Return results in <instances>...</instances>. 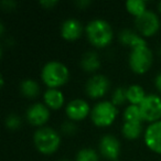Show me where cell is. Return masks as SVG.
I'll use <instances>...</instances> for the list:
<instances>
[{
  "label": "cell",
  "instance_id": "cell-12",
  "mask_svg": "<svg viewBox=\"0 0 161 161\" xmlns=\"http://www.w3.org/2000/svg\"><path fill=\"white\" fill-rule=\"evenodd\" d=\"M145 143L151 151L161 154V120L150 124L145 131Z\"/></svg>",
  "mask_w": 161,
  "mask_h": 161
},
{
  "label": "cell",
  "instance_id": "cell-28",
  "mask_svg": "<svg viewBox=\"0 0 161 161\" xmlns=\"http://www.w3.org/2000/svg\"><path fill=\"white\" fill-rule=\"evenodd\" d=\"M154 86H156L157 90L161 93V72L156 76V78H154Z\"/></svg>",
  "mask_w": 161,
  "mask_h": 161
},
{
  "label": "cell",
  "instance_id": "cell-11",
  "mask_svg": "<svg viewBox=\"0 0 161 161\" xmlns=\"http://www.w3.org/2000/svg\"><path fill=\"white\" fill-rule=\"evenodd\" d=\"M91 107L86 101L82 98H75L71 101L65 107V113L69 120L78 121L85 119L88 115H91Z\"/></svg>",
  "mask_w": 161,
  "mask_h": 161
},
{
  "label": "cell",
  "instance_id": "cell-5",
  "mask_svg": "<svg viewBox=\"0 0 161 161\" xmlns=\"http://www.w3.org/2000/svg\"><path fill=\"white\" fill-rule=\"evenodd\" d=\"M118 114L117 107L109 101L98 102L91 110V119L97 127H108L115 121Z\"/></svg>",
  "mask_w": 161,
  "mask_h": 161
},
{
  "label": "cell",
  "instance_id": "cell-24",
  "mask_svg": "<svg viewBox=\"0 0 161 161\" xmlns=\"http://www.w3.org/2000/svg\"><path fill=\"white\" fill-rule=\"evenodd\" d=\"M5 125L8 129H18L19 127L21 126V119L18 115L16 114H10L6 117V120H5Z\"/></svg>",
  "mask_w": 161,
  "mask_h": 161
},
{
  "label": "cell",
  "instance_id": "cell-4",
  "mask_svg": "<svg viewBox=\"0 0 161 161\" xmlns=\"http://www.w3.org/2000/svg\"><path fill=\"white\" fill-rule=\"evenodd\" d=\"M153 61V54L147 42L132 47L129 54V66L136 74H145L150 69Z\"/></svg>",
  "mask_w": 161,
  "mask_h": 161
},
{
  "label": "cell",
  "instance_id": "cell-19",
  "mask_svg": "<svg viewBox=\"0 0 161 161\" xmlns=\"http://www.w3.org/2000/svg\"><path fill=\"white\" fill-rule=\"evenodd\" d=\"M142 131V124L141 123H124L121 127V132L124 137L130 140L139 138Z\"/></svg>",
  "mask_w": 161,
  "mask_h": 161
},
{
  "label": "cell",
  "instance_id": "cell-7",
  "mask_svg": "<svg viewBox=\"0 0 161 161\" xmlns=\"http://www.w3.org/2000/svg\"><path fill=\"white\" fill-rule=\"evenodd\" d=\"M135 25L139 34L143 38H147L154 36L158 32V30L160 29V20L153 11L147 10L135 19Z\"/></svg>",
  "mask_w": 161,
  "mask_h": 161
},
{
  "label": "cell",
  "instance_id": "cell-16",
  "mask_svg": "<svg viewBox=\"0 0 161 161\" xmlns=\"http://www.w3.org/2000/svg\"><path fill=\"white\" fill-rule=\"evenodd\" d=\"M101 66V61H99V56L96 52L94 51H88L82 56L80 58V67L85 72L88 73H93V72L97 71Z\"/></svg>",
  "mask_w": 161,
  "mask_h": 161
},
{
  "label": "cell",
  "instance_id": "cell-30",
  "mask_svg": "<svg viewBox=\"0 0 161 161\" xmlns=\"http://www.w3.org/2000/svg\"><path fill=\"white\" fill-rule=\"evenodd\" d=\"M158 9H159V11L161 12V1L159 3V5H158Z\"/></svg>",
  "mask_w": 161,
  "mask_h": 161
},
{
  "label": "cell",
  "instance_id": "cell-14",
  "mask_svg": "<svg viewBox=\"0 0 161 161\" xmlns=\"http://www.w3.org/2000/svg\"><path fill=\"white\" fill-rule=\"evenodd\" d=\"M44 104L51 109H60L64 105V95L58 88H47L43 95Z\"/></svg>",
  "mask_w": 161,
  "mask_h": 161
},
{
  "label": "cell",
  "instance_id": "cell-10",
  "mask_svg": "<svg viewBox=\"0 0 161 161\" xmlns=\"http://www.w3.org/2000/svg\"><path fill=\"white\" fill-rule=\"evenodd\" d=\"M25 117L30 125L36 127H43L50 118V110L45 104L36 103L31 105L25 112Z\"/></svg>",
  "mask_w": 161,
  "mask_h": 161
},
{
  "label": "cell",
  "instance_id": "cell-17",
  "mask_svg": "<svg viewBox=\"0 0 161 161\" xmlns=\"http://www.w3.org/2000/svg\"><path fill=\"white\" fill-rule=\"evenodd\" d=\"M126 94H127V101L130 103V105H137L139 106L141 102L145 99L147 94L143 91L142 86L138 84H134L126 88Z\"/></svg>",
  "mask_w": 161,
  "mask_h": 161
},
{
  "label": "cell",
  "instance_id": "cell-3",
  "mask_svg": "<svg viewBox=\"0 0 161 161\" xmlns=\"http://www.w3.org/2000/svg\"><path fill=\"white\" fill-rule=\"evenodd\" d=\"M33 142L36 150L43 154H52L60 148L61 136L51 127H41L34 132Z\"/></svg>",
  "mask_w": 161,
  "mask_h": 161
},
{
  "label": "cell",
  "instance_id": "cell-27",
  "mask_svg": "<svg viewBox=\"0 0 161 161\" xmlns=\"http://www.w3.org/2000/svg\"><path fill=\"white\" fill-rule=\"evenodd\" d=\"M1 6H3V7L7 6L6 9H14V8L17 6V3L16 1H12V0H9V1H8V0H5V1L1 3Z\"/></svg>",
  "mask_w": 161,
  "mask_h": 161
},
{
  "label": "cell",
  "instance_id": "cell-29",
  "mask_svg": "<svg viewBox=\"0 0 161 161\" xmlns=\"http://www.w3.org/2000/svg\"><path fill=\"white\" fill-rule=\"evenodd\" d=\"M90 3H91L90 0H78V1H76V5H77L80 8L87 7V6H90Z\"/></svg>",
  "mask_w": 161,
  "mask_h": 161
},
{
  "label": "cell",
  "instance_id": "cell-26",
  "mask_svg": "<svg viewBox=\"0 0 161 161\" xmlns=\"http://www.w3.org/2000/svg\"><path fill=\"white\" fill-rule=\"evenodd\" d=\"M40 5L45 9H52L58 5V0H41Z\"/></svg>",
  "mask_w": 161,
  "mask_h": 161
},
{
  "label": "cell",
  "instance_id": "cell-9",
  "mask_svg": "<svg viewBox=\"0 0 161 161\" xmlns=\"http://www.w3.org/2000/svg\"><path fill=\"white\" fill-rule=\"evenodd\" d=\"M98 149L104 158L117 161L120 156V142L113 135H104L98 143Z\"/></svg>",
  "mask_w": 161,
  "mask_h": 161
},
{
  "label": "cell",
  "instance_id": "cell-22",
  "mask_svg": "<svg viewBox=\"0 0 161 161\" xmlns=\"http://www.w3.org/2000/svg\"><path fill=\"white\" fill-rule=\"evenodd\" d=\"M76 161H98V153L93 148H83L76 153Z\"/></svg>",
  "mask_w": 161,
  "mask_h": 161
},
{
  "label": "cell",
  "instance_id": "cell-13",
  "mask_svg": "<svg viewBox=\"0 0 161 161\" xmlns=\"http://www.w3.org/2000/svg\"><path fill=\"white\" fill-rule=\"evenodd\" d=\"M83 32V25L77 19L69 18L66 19L61 25V36L67 41L77 40Z\"/></svg>",
  "mask_w": 161,
  "mask_h": 161
},
{
  "label": "cell",
  "instance_id": "cell-18",
  "mask_svg": "<svg viewBox=\"0 0 161 161\" xmlns=\"http://www.w3.org/2000/svg\"><path fill=\"white\" fill-rule=\"evenodd\" d=\"M20 92L23 96L28 97V98H33V97L38 96L39 92H40V87L39 84L32 78H27L23 80L20 84Z\"/></svg>",
  "mask_w": 161,
  "mask_h": 161
},
{
  "label": "cell",
  "instance_id": "cell-6",
  "mask_svg": "<svg viewBox=\"0 0 161 161\" xmlns=\"http://www.w3.org/2000/svg\"><path fill=\"white\" fill-rule=\"evenodd\" d=\"M143 121L152 124L161 120V97L156 94H148L139 105Z\"/></svg>",
  "mask_w": 161,
  "mask_h": 161
},
{
  "label": "cell",
  "instance_id": "cell-8",
  "mask_svg": "<svg viewBox=\"0 0 161 161\" xmlns=\"http://www.w3.org/2000/svg\"><path fill=\"white\" fill-rule=\"evenodd\" d=\"M109 80L103 74H95L85 84V92L93 99L102 98L109 90Z\"/></svg>",
  "mask_w": 161,
  "mask_h": 161
},
{
  "label": "cell",
  "instance_id": "cell-1",
  "mask_svg": "<svg viewBox=\"0 0 161 161\" xmlns=\"http://www.w3.org/2000/svg\"><path fill=\"white\" fill-rule=\"evenodd\" d=\"M87 40L96 47H105L113 41L114 32L110 25L104 19H94L85 27Z\"/></svg>",
  "mask_w": 161,
  "mask_h": 161
},
{
  "label": "cell",
  "instance_id": "cell-21",
  "mask_svg": "<svg viewBox=\"0 0 161 161\" xmlns=\"http://www.w3.org/2000/svg\"><path fill=\"white\" fill-rule=\"evenodd\" d=\"M125 6L127 11L136 18L147 11V3L145 0H128L126 1Z\"/></svg>",
  "mask_w": 161,
  "mask_h": 161
},
{
  "label": "cell",
  "instance_id": "cell-23",
  "mask_svg": "<svg viewBox=\"0 0 161 161\" xmlns=\"http://www.w3.org/2000/svg\"><path fill=\"white\" fill-rule=\"evenodd\" d=\"M127 101V94H126V88L125 87H117L116 90L113 92L112 95V103L114 104L116 107L118 106H121L125 102Z\"/></svg>",
  "mask_w": 161,
  "mask_h": 161
},
{
  "label": "cell",
  "instance_id": "cell-15",
  "mask_svg": "<svg viewBox=\"0 0 161 161\" xmlns=\"http://www.w3.org/2000/svg\"><path fill=\"white\" fill-rule=\"evenodd\" d=\"M118 38H119V41H120L123 44L129 47L130 49H132V47H137V45H139V44H142V43L146 42L143 36H141L139 33H136V32H134L130 29L121 30Z\"/></svg>",
  "mask_w": 161,
  "mask_h": 161
},
{
  "label": "cell",
  "instance_id": "cell-2",
  "mask_svg": "<svg viewBox=\"0 0 161 161\" xmlns=\"http://www.w3.org/2000/svg\"><path fill=\"white\" fill-rule=\"evenodd\" d=\"M69 77V71L66 65L58 61H50L41 71V80L49 88H58L63 86Z\"/></svg>",
  "mask_w": 161,
  "mask_h": 161
},
{
  "label": "cell",
  "instance_id": "cell-25",
  "mask_svg": "<svg viewBox=\"0 0 161 161\" xmlns=\"http://www.w3.org/2000/svg\"><path fill=\"white\" fill-rule=\"evenodd\" d=\"M61 131L62 134L67 135V136H72L74 135L76 131H77V126L74 124V121L69 120V121H65V123L62 124L61 126Z\"/></svg>",
  "mask_w": 161,
  "mask_h": 161
},
{
  "label": "cell",
  "instance_id": "cell-32",
  "mask_svg": "<svg viewBox=\"0 0 161 161\" xmlns=\"http://www.w3.org/2000/svg\"><path fill=\"white\" fill-rule=\"evenodd\" d=\"M160 55H161V47H160Z\"/></svg>",
  "mask_w": 161,
  "mask_h": 161
},
{
  "label": "cell",
  "instance_id": "cell-20",
  "mask_svg": "<svg viewBox=\"0 0 161 161\" xmlns=\"http://www.w3.org/2000/svg\"><path fill=\"white\" fill-rule=\"evenodd\" d=\"M124 123H142L140 108L137 105H129L125 108L123 115Z\"/></svg>",
  "mask_w": 161,
  "mask_h": 161
},
{
  "label": "cell",
  "instance_id": "cell-31",
  "mask_svg": "<svg viewBox=\"0 0 161 161\" xmlns=\"http://www.w3.org/2000/svg\"><path fill=\"white\" fill-rule=\"evenodd\" d=\"M60 161H69V160H65V159H63V160H60Z\"/></svg>",
  "mask_w": 161,
  "mask_h": 161
}]
</instances>
